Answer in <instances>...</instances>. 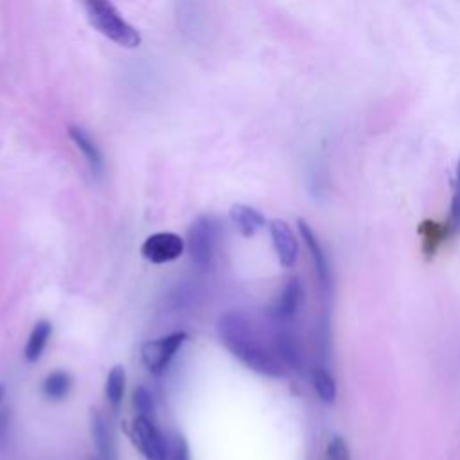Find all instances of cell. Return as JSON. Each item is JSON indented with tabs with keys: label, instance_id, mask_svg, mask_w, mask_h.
Instances as JSON below:
<instances>
[{
	"label": "cell",
	"instance_id": "3957f363",
	"mask_svg": "<svg viewBox=\"0 0 460 460\" xmlns=\"http://www.w3.org/2000/svg\"><path fill=\"white\" fill-rule=\"evenodd\" d=\"M217 243V225L210 216L198 217L187 232V246L198 270H210Z\"/></svg>",
	"mask_w": 460,
	"mask_h": 460
},
{
	"label": "cell",
	"instance_id": "5b68a950",
	"mask_svg": "<svg viewBox=\"0 0 460 460\" xmlns=\"http://www.w3.org/2000/svg\"><path fill=\"white\" fill-rule=\"evenodd\" d=\"M131 437L146 460H169V444L155 420L135 417L131 424Z\"/></svg>",
	"mask_w": 460,
	"mask_h": 460
},
{
	"label": "cell",
	"instance_id": "4fadbf2b",
	"mask_svg": "<svg viewBox=\"0 0 460 460\" xmlns=\"http://www.w3.org/2000/svg\"><path fill=\"white\" fill-rule=\"evenodd\" d=\"M230 219L237 226L239 234L244 237L255 235L257 230L266 225L264 216L257 208L243 205V203H235L230 207Z\"/></svg>",
	"mask_w": 460,
	"mask_h": 460
},
{
	"label": "cell",
	"instance_id": "ba28073f",
	"mask_svg": "<svg viewBox=\"0 0 460 460\" xmlns=\"http://www.w3.org/2000/svg\"><path fill=\"white\" fill-rule=\"evenodd\" d=\"M296 226H298L302 241L305 243V248H307V252L311 255V262H313L316 279H318L322 289L327 293L329 286H331V266H329V259L325 255V250L322 248L320 239L314 234V230L304 219H298Z\"/></svg>",
	"mask_w": 460,
	"mask_h": 460
},
{
	"label": "cell",
	"instance_id": "30bf717a",
	"mask_svg": "<svg viewBox=\"0 0 460 460\" xmlns=\"http://www.w3.org/2000/svg\"><path fill=\"white\" fill-rule=\"evenodd\" d=\"M270 235H271V243L277 252L279 262L284 268H291L298 259V241L291 226L284 219H273L270 221Z\"/></svg>",
	"mask_w": 460,
	"mask_h": 460
},
{
	"label": "cell",
	"instance_id": "2e32d148",
	"mask_svg": "<svg viewBox=\"0 0 460 460\" xmlns=\"http://www.w3.org/2000/svg\"><path fill=\"white\" fill-rule=\"evenodd\" d=\"M311 381L320 401L325 404H332L336 401V381L325 367H314L311 370Z\"/></svg>",
	"mask_w": 460,
	"mask_h": 460
},
{
	"label": "cell",
	"instance_id": "7c38bea8",
	"mask_svg": "<svg viewBox=\"0 0 460 460\" xmlns=\"http://www.w3.org/2000/svg\"><path fill=\"white\" fill-rule=\"evenodd\" d=\"M90 433L101 460H115V444L110 426L104 415L95 408L90 410Z\"/></svg>",
	"mask_w": 460,
	"mask_h": 460
},
{
	"label": "cell",
	"instance_id": "7402d4cb",
	"mask_svg": "<svg viewBox=\"0 0 460 460\" xmlns=\"http://www.w3.org/2000/svg\"><path fill=\"white\" fill-rule=\"evenodd\" d=\"M4 395H5V386L0 383V402H2V399H4Z\"/></svg>",
	"mask_w": 460,
	"mask_h": 460
},
{
	"label": "cell",
	"instance_id": "44dd1931",
	"mask_svg": "<svg viewBox=\"0 0 460 460\" xmlns=\"http://www.w3.org/2000/svg\"><path fill=\"white\" fill-rule=\"evenodd\" d=\"M169 460H190V449L183 435H174L169 444Z\"/></svg>",
	"mask_w": 460,
	"mask_h": 460
},
{
	"label": "cell",
	"instance_id": "6da1fadb",
	"mask_svg": "<svg viewBox=\"0 0 460 460\" xmlns=\"http://www.w3.org/2000/svg\"><path fill=\"white\" fill-rule=\"evenodd\" d=\"M223 347L250 370L266 377L286 376V367L266 343L250 314L232 309L223 313L216 323Z\"/></svg>",
	"mask_w": 460,
	"mask_h": 460
},
{
	"label": "cell",
	"instance_id": "9c48e42d",
	"mask_svg": "<svg viewBox=\"0 0 460 460\" xmlns=\"http://www.w3.org/2000/svg\"><path fill=\"white\" fill-rule=\"evenodd\" d=\"M271 349L275 352V356L279 358V361L284 365V367H289V368H300L302 363H304V354H302V345L296 338V334L284 327V325H279L275 331H273V336H271Z\"/></svg>",
	"mask_w": 460,
	"mask_h": 460
},
{
	"label": "cell",
	"instance_id": "ac0fdd59",
	"mask_svg": "<svg viewBox=\"0 0 460 460\" xmlns=\"http://www.w3.org/2000/svg\"><path fill=\"white\" fill-rule=\"evenodd\" d=\"M444 228H446L447 237L460 235V160L456 162V169H455L449 217H447V223L444 225Z\"/></svg>",
	"mask_w": 460,
	"mask_h": 460
},
{
	"label": "cell",
	"instance_id": "8fae6325",
	"mask_svg": "<svg viewBox=\"0 0 460 460\" xmlns=\"http://www.w3.org/2000/svg\"><path fill=\"white\" fill-rule=\"evenodd\" d=\"M68 137L75 144V147L81 151V155L84 156L92 172L101 174L104 169V158H102V153H101L97 142L92 138V135L83 126L72 124V126H68Z\"/></svg>",
	"mask_w": 460,
	"mask_h": 460
},
{
	"label": "cell",
	"instance_id": "e0dca14e",
	"mask_svg": "<svg viewBox=\"0 0 460 460\" xmlns=\"http://www.w3.org/2000/svg\"><path fill=\"white\" fill-rule=\"evenodd\" d=\"M124 390H126V370H124L122 365H115V367H111V370L108 372L106 385H104L106 399H108V402H110L113 408H119V404L122 402Z\"/></svg>",
	"mask_w": 460,
	"mask_h": 460
},
{
	"label": "cell",
	"instance_id": "ffe728a7",
	"mask_svg": "<svg viewBox=\"0 0 460 460\" xmlns=\"http://www.w3.org/2000/svg\"><path fill=\"white\" fill-rule=\"evenodd\" d=\"M323 460H350L349 446H347V442L340 435L331 437V440L327 442Z\"/></svg>",
	"mask_w": 460,
	"mask_h": 460
},
{
	"label": "cell",
	"instance_id": "5bb4252c",
	"mask_svg": "<svg viewBox=\"0 0 460 460\" xmlns=\"http://www.w3.org/2000/svg\"><path fill=\"white\" fill-rule=\"evenodd\" d=\"M50 332H52V323L47 322V320H40L32 327V331H31V334L27 338L25 349H23V356H25V359L29 363H34V361L40 359V356L43 354L45 345H47V341L50 338Z\"/></svg>",
	"mask_w": 460,
	"mask_h": 460
},
{
	"label": "cell",
	"instance_id": "7a4b0ae2",
	"mask_svg": "<svg viewBox=\"0 0 460 460\" xmlns=\"http://www.w3.org/2000/svg\"><path fill=\"white\" fill-rule=\"evenodd\" d=\"M86 11V18L90 25L111 40L113 43L126 47V49H135L140 45L142 36L140 32L124 20V16L119 13V9L106 0H88L83 4Z\"/></svg>",
	"mask_w": 460,
	"mask_h": 460
},
{
	"label": "cell",
	"instance_id": "9a60e30c",
	"mask_svg": "<svg viewBox=\"0 0 460 460\" xmlns=\"http://www.w3.org/2000/svg\"><path fill=\"white\" fill-rule=\"evenodd\" d=\"M72 390V376L66 370L50 372L41 385V392L50 401L65 399Z\"/></svg>",
	"mask_w": 460,
	"mask_h": 460
},
{
	"label": "cell",
	"instance_id": "d6986e66",
	"mask_svg": "<svg viewBox=\"0 0 460 460\" xmlns=\"http://www.w3.org/2000/svg\"><path fill=\"white\" fill-rule=\"evenodd\" d=\"M133 406L137 410V417H144V419H149V420H155L156 422V410H155V401H153V395L151 392L138 385L135 390H133Z\"/></svg>",
	"mask_w": 460,
	"mask_h": 460
},
{
	"label": "cell",
	"instance_id": "8992f818",
	"mask_svg": "<svg viewBox=\"0 0 460 460\" xmlns=\"http://www.w3.org/2000/svg\"><path fill=\"white\" fill-rule=\"evenodd\" d=\"M185 250V241L172 232H160L149 235L140 248V255L153 264H165L176 261Z\"/></svg>",
	"mask_w": 460,
	"mask_h": 460
},
{
	"label": "cell",
	"instance_id": "277c9868",
	"mask_svg": "<svg viewBox=\"0 0 460 460\" xmlns=\"http://www.w3.org/2000/svg\"><path fill=\"white\" fill-rule=\"evenodd\" d=\"M185 340H187V334L183 331H176L155 340H147L140 349L144 367L151 374H162L169 367L174 354L181 349Z\"/></svg>",
	"mask_w": 460,
	"mask_h": 460
},
{
	"label": "cell",
	"instance_id": "52a82bcc",
	"mask_svg": "<svg viewBox=\"0 0 460 460\" xmlns=\"http://www.w3.org/2000/svg\"><path fill=\"white\" fill-rule=\"evenodd\" d=\"M304 300V286H302V280L298 277H289L282 289H280V295L271 309V316L273 320L279 323V325H286L289 323L298 309H300V304Z\"/></svg>",
	"mask_w": 460,
	"mask_h": 460
}]
</instances>
